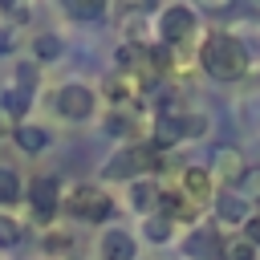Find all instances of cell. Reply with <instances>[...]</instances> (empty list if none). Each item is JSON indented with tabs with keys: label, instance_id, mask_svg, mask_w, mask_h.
<instances>
[{
	"label": "cell",
	"instance_id": "6da1fadb",
	"mask_svg": "<svg viewBox=\"0 0 260 260\" xmlns=\"http://www.w3.org/2000/svg\"><path fill=\"white\" fill-rule=\"evenodd\" d=\"M199 65H203L215 81H236V77L248 73L252 57H248V49H244L240 37H232V32H211V37H203V45H199Z\"/></svg>",
	"mask_w": 260,
	"mask_h": 260
},
{
	"label": "cell",
	"instance_id": "7a4b0ae2",
	"mask_svg": "<svg viewBox=\"0 0 260 260\" xmlns=\"http://www.w3.org/2000/svg\"><path fill=\"white\" fill-rule=\"evenodd\" d=\"M61 207H65L73 219H85V223H106V219L114 215V199H110L102 187H93V183L73 187V191L61 199Z\"/></svg>",
	"mask_w": 260,
	"mask_h": 260
},
{
	"label": "cell",
	"instance_id": "3957f363",
	"mask_svg": "<svg viewBox=\"0 0 260 260\" xmlns=\"http://www.w3.org/2000/svg\"><path fill=\"white\" fill-rule=\"evenodd\" d=\"M154 167H158V150L142 142V146H122V150L106 162L102 175H106V179H130V183H134L142 171H154Z\"/></svg>",
	"mask_w": 260,
	"mask_h": 260
},
{
	"label": "cell",
	"instance_id": "277c9868",
	"mask_svg": "<svg viewBox=\"0 0 260 260\" xmlns=\"http://www.w3.org/2000/svg\"><path fill=\"white\" fill-rule=\"evenodd\" d=\"M57 114L65 118V122H85V118H93V110H98V93L85 85V81H65L61 89H57Z\"/></svg>",
	"mask_w": 260,
	"mask_h": 260
},
{
	"label": "cell",
	"instance_id": "5b68a950",
	"mask_svg": "<svg viewBox=\"0 0 260 260\" xmlns=\"http://www.w3.org/2000/svg\"><path fill=\"white\" fill-rule=\"evenodd\" d=\"M158 32H162L167 45L191 41V37H195V8H187V4H167V8L158 12Z\"/></svg>",
	"mask_w": 260,
	"mask_h": 260
},
{
	"label": "cell",
	"instance_id": "8992f818",
	"mask_svg": "<svg viewBox=\"0 0 260 260\" xmlns=\"http://www.w3.org/2000/svg\"><path fill=\"white\" fill-rule=\"evenodd\" d=\"M28 207H32V215L41 223H49L57 215V207H61V183L53 175H37L28 183Z\"/></svg>",
	"mask_w": 260,
	"mask_h": 260
},
{
	"label": "cell",
	"instance_id": "52a82bcc",
	"mask_svg": "<svg viewBox=\"0 0 260 260\" xmlns=\"http://www.w3.org/2000/svg\"><path fill=\"white\" fill-rule=\"evenodd\" d=\"M98 256H102V260H134V256H138V244H134L130 232L106 228L102 240H98Z\"/></svg>",
	"mask_w": 260,
	"mask_h": 260
},
{
	"label": "cell",
	"instance_id": "ba28073f",
	"mask_svg": "<svg viewBox=\"0 0 260 260\" xmlns=\"http://www.w3.org/2000/svg\"><path fill=\"white\" fill-rule=\"evenodd\" d=\"M179 195H183L187 203H203V199L211 195V171H203V167H187V171L179 175Z\"/></svg>",
	"mask_w": 260,
	"mask_h": 260
},
{
	"label": "cell",
	"instance_id": "9c48e42d",
	"mask_svg": "<svg viewBox=\"0 0 260 260\" xmlns=\"http://www.w3.org/2000/svg\"><path fill=\"white\" fill-rule=\"evenodd\" d=\"M12 142H16L24 154H41V150L49 146V130L37 126V122H16V126H12Z\"/></svg>",
	"mask_w": 260,
	"mask_h": 260
},
{
	"label": "cell",
	"instance_id": "30bf717a",
	"mask_svg": "<svg viewBox=\"0 0 260 260\" xmlns=\"http://www.w3.org/2000/svg\"><path fill=\"white\" fill-rule=\"evenodd\" d=\"M215 215H219L223 223H248V199L236 195V191H223V195L215 199Z\"/></svg>",
	"mask_w": 260,
	"mask_h": 260
},
{
	"label": "cell",
	"instance_id": "8fae6325",
	"mask_svg": "<svg viewBox=\"0 0 260 260\" xmlns=\"http://www.w3.org/2000/svg\"><path fill=\"white\" fill-rule=\"evenodd\" d=\"M61 37L57 32H37L32 37V65H49V61H57L61 57Z\"/></svg>",
	"mask_w": 260,
	"mask_h": 260
},
{
	"label": "cell",
	"instance_id": "7c38bea8",
	"mask_svg": "<svg viewBox=\"0 0 260 260\" xmlns=\"http://www.w3.org/2000/svg\"><path fill=\"white\" fill-rule=\"evenodd\" d=\"M215 175L223 179V183H236V179H244V158H240V150H219L215 154Z\"/></svg>",
	"mask_w": 260,
	"mask_h": 260
},
{
	"label": "cell",
	"instance_id": "4fadbf2b",
	"mask_svg": "<svg viewBox=\"0 0 260 260\" xmlns=\"http://www.w3.org/2000/svg\"><path fill=\"white\" fill-rule=\"evenodd\" d=\"M219 260H256V244L248 236H228L219 244Z\"/></svg>",
	"mask_w": 260,
	"mask_h": 260
},
{
	"label": "cell",
	"instance_id": "5bb4252c",
	"mask_svg": "<svg viewBox=\"0 0 260 260\" xmlns=\"http://www.w3.org/2000/svg\"><path fill=\"white\" fill-rule=\"evenodd\" d=\"M154 203H158V187L146 183V179H134V183H130V207H134V211H150Z\"/></svg>",
	"mask_w": 260,
	"mask_h": 260
},
{
	"label": "cell",
	"instance_id": "9a60e30c",
	"mask_svg": "<svg viewBox=\"0 0 260 260\" xmlns=\"http://www.w3.org/2000/svg\"><path fill=\"white\" fill-rule=\"evenodd\" d=\"M28 106H32V93H24V89H16V85H8V89H4V98H0V110H4V114H12V118H24V114H28Z\"/></svg>",
	"mask_w": 260,
	"mask_h": 260
},
{
	"label": "cell",
	"instance_id": "2e32d148",
	"mask_svg": "<svg viewBox=\"0 0 260 260\" xmlns=\"http://www.w3.org/2000/svg\"><path fill=\"white\" fill-rule=\"evenodd\" d=\"M65 12L73 20H102L106 16V4L102 0H65Z\"/></svg>",
	"mask_w": 260,
	"mask_h": 260
},
{
	"label": "cell",
	"instance_id": "e0dca14e",
	"mask_svg": "<svg viewBox=\"0 0 260 260\" xmlns=\"http://www.w3.org/2000/svg\"><path fill=\"white\" fill-rule=\"evenodd\" d=\"M24 195V187H20V179H16V171L12 167H0V207H8V203H16Z\"/></svg>",
	"mask_w": 260,
	"mask_h": 260
},
{
	"label": "cell",
	"instance_id": "ac0fdd59",
	"mask_svg": "<svg viewBox=\"0 0 260 260\" xmlns=\"http://www.w3.org/2000/svg\"><path fill=\"white\" fill-rule=\"evenodd\" d=\"M37 85H41V65H32V61H20V65H16V89L32 93Z\"/></svg>",
	"mask_w": 260,
	"mask_h": 260
},
{
	"label": "cell",
	"instance_id": "d6986e66",
	"mask_svg": "<svg viewBox=\"0 0 260 260\" xmlns=\"http://www.w3.org/2000/svg\"><path fill=\"white\" fill-rule=\"evenodd\" d=\"M146 240L167 244V240H171V219H167V215H150V219H146Z\"/></svg>",
	"mask_w": 260,
	"mask_h": 260
},
{
	"label": "cell",
	"instance_id": "ffe728a7",
	"mask_svg": "<svg viewBox=\"0 0 260 260\" xmlns=\"http://www.w3.org/2000/svg\"><path fill=\"white\" fill-rule=\"evenodd\" d=\"M20 236H24V228H20L12 215H0V248H12V244H20Z\"/></svg>",
	"mask_w": 260,
	"mask_h": 260
},
{
	"label": "cell",
	"instance_id": "44dd1931",
	"mask_svg": "<svg viewBox=\"0 0 260 260\" xmlns=\"http://www.w3.org/2000/svg\"><path fill=\"white\" fill-rule=\"evenodd\" d=\"M106 89H110V98H114V102H126V98L134 93V81H130V73H118V77H110V81H106Z\"/></svg>",
	"mask_w": 260,
	"mask_h": 260
},
{
	"label": "cell",
	"instance_id": "7402d4cb",
	"mask_svg": "<svg viewBox=\"0 0 260 260\" xmlns=\"http://www.w3.org/2000/svg\"><path fill=\"white\" fill-rule=\"evenodd\" d=\"M244 236H248V240H252V244L260 248V215H252V219L244 223Z\"/></svg>",
	"mask_w": 260,
	"mask_h": 260
},
{
	"label": "cell",
	"instance_id": "603a6c76",
	"mask_svg": "<svg viewBox=\"0 0 260 260\" xmlns=\"http://www.w3.org/2000/svg\"><path fill=\"white\" fill-rule=\"evenodd\" d=\"M12 45H16V37H12V28H8V24H0V53H8Z\"/></svg>",
	"mask_w": 260,
	"mask_h": 260
},
{
	"label": "cell",
	"instance_id": "cb8c5ba5",
	"mask_svg": "<svg viewBox=\"0 0 260 260\" xmlns=\"http://www.w3.org/2000/svg\"><path fill=\"white\" fill-rule=\"evenodd\" d=\"M49 252H69V236H49Z\"/></svg>",
	"mask_w": 260,
	"mask_h": 260
},
{
	"label": "cell",
	"instance_id": "d4e9b609",
	"mask_svg": "<svg viewBox=\"0 0 260 260\" xmlns=\"http://www.w3.org/2000/svg\"><path fill=\"white\" fill-rule=\"evenodd\" d=\"M4 130H8V126H4V118H0V134H4Z\"/></svg>",
	"mask_w": 260,
	"mask_h": 260
}]
</instances>
